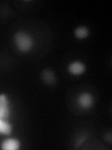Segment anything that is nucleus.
<instances>
[{"label":"nucleus","instance_id":"4","mask_svg":"<svg viewBox=\"0 0 112 150\" xmlns=\"http://www.w3.org/2000/svg\"><path fill=\"white\" fill-rule=\"evenodd\" d=\"M9 116L8 98L5 94H0V119L8 121Z\"/></svg>","mask_w":112,"mask_h":150},{"label":"nucleus","instance_id":"7","mask_svg":"<svg viewBox=\"0 0 112 150\" xmlns=\"http://www.w3.org/2000/svg\"><path fill=\"white\" fill-rule=\"evenodd\" d=\"M89 35H90V29H89L87 26L80 25V26H78L76 29L74 30L75 38L79 40H86L89 37Z\"/></svg>","mask_w":112,"mask_h":150},{"label":"nucleus","instance_id":"8","mask_svg":"<svg viewBox=\"0 0 112 150\" xmlns=\"http://www.w3.org/2000/svg\"><path fill=\"white\" fill-rule=\"evenodd\" d=\"M12 132V127L6 120L0 119V133L4 135H9Z\"/></svg>","mask_w":112,"mask_h":150},{"label":"nucleus","instance_id":"2","mask_svg":"<svg viewBox=\"0 0 112 150\" xmlns=\"http://www.w3.org/2000/svg\"><path fill=\"white\" fill-rule=\"evenodd\" d=\"M78 105L84 110H89L94 105V98L89 92H82L77 98Z\"/></svg>","mask_w":112,"mask_h":150},{"label":"nucleus","instance_id":"1","mask_svg":"<svg viewBox=\"0 0 112 150\" xmlns=\"http://www.w3.org/2000/svg\"><path fill=\"white\" fill-rule=\"evenodd\" d=\"M14 42L17 49L22 53H28L34 46L33 38L24 31H18L14 35Z\"/></svg>","mask_w":112,"mask_h":150},{"label":"nucleus","instance_id":"6","mask_svg":"<svg viewBox=\"0 0 112 150\" xmlns=\"http://www.w3.org/2000/svg\"><path fill=\"white\" fill-rule=\"evenodd\" d=\"M41 79H42V81L46 84H48V86H53V84H55L56 81H57L55 73L50 69H46L42 70Z\"/></svg>","mask_w":112,"mask_h":150},{"label":"nucleus","instance_id":"5","mask_svg":"<svg viewBox=\"0 0 112 150\" xmlns=\"http://www.w3.org/2000/svg\"><path fill=\"white\" fill-rule=\"evenodd\" d=\"M0 147L3 150H18L21 147V142L16 138H8L3 141Z\"/></svg>","mask_w":112,"mask_h":150},{"label":"nucleus","instance_id":"3","mask_svg":"<svg viewBox=\"0 0 112 150\" xmlns=\"http://www.w3.org/2000/svg\"><path fill=\"white\" fill-rule=\"evenodd\" d=\"M67 70L70 74L75 75V76H79V75H82L86 71V66L81 61H72L67 66Z\"/></svg>","mask_w":112,"mask_h":150}]
</instances>
